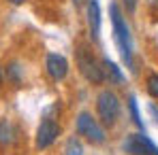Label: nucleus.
Segmentation results:
<instances>
[{
    "instance_id": "f257e3e1",
    "label": "nucleus",
    "mask_w": 158,
    "mask_h": 155,
    "mask_svg": "<svg viewBox=\"0 0 158 155\" xmlns=\"http://www.w3.org/2000/svg\"><path fill=\"white\" fill-rule=\"evenodd\" d=\"M109 13H111V24H113V34H115V43H118V49L120 55L124 60V64L132 68V38H131V30L126 26L122 13H120V6L118 4H111L109 6Z\"/></svg>"
},
{
    "instance_id": "f03ea898",
    "label": "nucleus",
    "mask_w": 158,
    "mask_h": 155,
    "mask_svg": "<svg viewBox=\"0 0 158 155\" xmlns=\"http://www.w3.org/2000/svg\"><path fill=\"white\" fill-rule=\"evenodd\" d=\"M77 68L83 77L90 83H103L105 81V72H103V64L94 57V53L88 47H79L77 49Z\"/></svg>"
},
{
    "instance_id": "7ed1b4c3",
    "label": "nucleus",
    "mask_w": 158,
    "mask_h": 155,
    "mask_svg": "<svg viewBox=\"0 0 158 155\" xmlns=\"http://www.w3.org/2000/svg\"><path fill=\"white\" fill-rule=\"evenodd\" d=\"M96 110H98V117H101L103 126L111 128L120 117V98L111 89H103L96 98Z\"/></svg>"
},
{
    "instance_id": "20e7f679",
    "label": "nucleus",
    "mask_w": 158,
    "mask_h": 155,
    "mask_svg": "<svg viewBox=\"0 0 158 155\" xmlns=\"http://www.w3.org/2000/svg\"><path fill=\"white\" fill-rule=\"evenodd\" d=\"M77 134L83 136L85 140H90L92 145H103L105 142V132L98 126V121L90 115V113H79L77 117Z\"/></svg>"
},
{
    "instance_id": "39448f33",
    "label": "nucleus",
    "mask_w": 158,
    "mask_h": 155,
    "mask_svg": "<svg viewBox=\"0 0 158 155\" xmlns=\"http://www.w3.org/2000/svg\"><path fill=\"white\" fill-rule=\"evenodd\" d=\"M122 149L128 155H158V147L145 134H131V136H126Z\"/></svg>"
},
{
    "instance_id": "423d86ee",
    "label": "nucleus",
    "mask_w": 158,
    "mask_h": 155,
    "mask_svg": "<svg viewBox=\"0 0 158 155\" xmlns=\"http://www.w3.org/2000/svg\"><path fill=\"white\" fill-rule=\"evenodd\" d=\"M60 136V126L53 119H45L39 130H36V147L39 149H47L49 145H53V140Z\"/></svg>"
},
{
    "instance_id": "0eeeda50",
    "label": "nucleus",
    "mask_w": 158,
    "mask_h": 155,
    "mask_svg": "<svg viewBox=\"0 0 158 155\" xmlns=\"http://www.w3.org/2000/svg\"><path fill=\"white\" fill-rule=\"evenodd\" d=\"M45 68H47V75L53 81H62V79L66 77V72H69V62L60 53H49L47 62H45Z\"/></svg>"
},
{
    "instance_id": "6e6552de",
    "label": "nucleus",
    "mask_w": 158,
    "mask_h": 155,
    "mask_svg": "<svg viewBox=\"0 0 158 155\" xmlns=\"http://www.w3.org/2000/svg\"><path fill=\"white\" fill-rule=\"evenodd\" d=\"M88 28H90V36L94 41H98V36H101V6L96 0L88 2Z\"/></svg>"
},
{
    "instance_id": "1a4fd4ad",
    "label": "nucleus",
    "mask_w": 158,
    "mask_h": 155,
    "mask_svg": "<svg viewBox=\"0 0 158 155\" xmlns=\"http://www.w3.org/2000/svg\"><path fill=\"white\" fill-rule=\"evenodd\" d=\"M101 64H103V72H105V79H109V83H122V81H124V75L120 72V68H118L111 60L105 57Z\"/></svg>"
},
{
    "instance_id": "9d476101",
    "label": "nucleus",
    "mask_w": 158,
    "mask_h": 155,
    "mask_svg": "<svg viewBox=\"0 0 158 155\" xmlns=\"http://www.w3.org/2000/svg\"><path fill=\"white\" fill-rule=\"evenodd\" d=\"M4 77H6V81H9L11 85L19 87V85H22V77H24V68H22L17 62H11V64L6 66V70H4Z\"/></svg>"
},
{
    "instance_id": "9b49d317",
    "label": "nucleus",
    "mask_w": 158,
    "mask_h": 155,
    "mask_svg": "<svg viewBox=\"0 0 158 155\" xmlns=\"http://www.w3.org/2000/svg\"><path fill=\"white\" fill-rule=\"evenodd\" d=\"M15 140V130L9 121H0V147H6Z\"/></svg>"
},
{
    "instance_id": "f8f14e48",
    "label": "nucleus",
    "mask_w": 158,
    "mask_h": 155,
    "mask_svg": "<svg viewBox=\"0 0 158 155\" xmlns=\"http://www.w3.org/2000/svg\"><path fill=\"white\" fill-rule=\"evenodd\" d=\"M64 153L66 155H83V147H81V142H79L77 138H69Z\"/></svg>"
},
{
    "instance_id": "ddd939ff",
    "label": "nucleus",
    "mask_w": 158,
    "mask_h": 155,
    "mask_svg": "<svg viewBox=\"0 0 158 155\" xmlns=\"http://www.w3.org/2000/svg\"><path fill=\"white\" fill-rule=\"evenodd\" d=\"M145 85H148V94L154 100H158V75H150L148 81H145Z\"/></svg>"
},
{
    "instance_id": "4468645a",
    "label": "nucleus",
    "mask_w": 158,
    "mask_h": 155,
    "mask_svg": "<svg viewBox=\"0 0 158 155\" xmlns=\"http://www.w3.org/2000/svg\"><path fill=\"white\" fill-rule=\"evenodd\" d=\"M128 108H131V115H132V121L139 126V128L143 130V121H141V115H139V108H137V100L135 98H128Z\"/></svg>"
},
{
    "instance_id": "2eb2a0df",
    "label": "nucleus",
    "mask_w": 158,
    "mask_h": 155,
    "mask_svg": "<svg viewBox=\"0 0 158 155\" xmlns=\"http://www.w3.org/2000/svg\"><path fill=\"white\" fill-rule=\"evenodd\" d=\"M88 2H90V0H73V4H75V6H85Z\"/></svg>"
},
{
    "instance_id": "dca6fc26",
    "label": "nucleus",
    "mask_w": 158,
    "mask_h": 155,
    "mask_svg": "<svg viewBox=\"0 0 158 155\" xmlns=\"http://www.w3.org/2000/svg\"><path fill=\"white\" fill-rule=\"evenodd\" d=\"M124 2H126V6H128V11H135V0H124Z\"/></svg>"
},
{
    "instance_id": "f3484780",
    "label": "nucleus",
    "mask_w": 158,
    "mask_h": 155,
    "mask_svg": "<svg viewBox=\"0 0 158 155\" xmlns=\"http://www.w3.org/2000/svg\"><path fill=\"white\" fill-rule=\"evenodd\" d=\"M150 113L156 117V121H158V108H156V106H150Z\"/></svg>"
},
{
    "instance_id": "a211bd4d",
    "label": "nucleus",
    "mask_w": 158,
    "mask_h": 155,
    "mask_svg": "<svg viewBox=\"0 0 158 155\" xmlns=\"http://www.w3.org/2000/svg\"><path fill=\"white\" fill-rule=\"evenodd\" d=\"M9 2H11V4H24L26 0H9Z\"/></svg>"
},
{
    "instance_id": "6ab92c4d",
    "label": "nucleus",
    "mask_w": 158,
    "mask_h": 155,
    "mask_svg": "<svg viewBox=\"0 0 158 155\" xmlns=\"http://www.w3.org/2000/svg\"><path fill=\"white\" fill-rule=\"evenodd\" d=\"M150 4H152L154 9H158V0H150Z\"/></svg>"
},
{
    "instance_id": "aec40b11",
    "label": "nucleus",
    "mask_w": 158,
    "mask_h": 155,
    "mask_svg": "<svg viewBox=\"0 0 158 155\" xmlns=\"http://www.w3.org/2000/svg\"><path fill=\"white\" fill-rule=\"evenodd\" d=\"M0 83H2V72H0Z\"/></svg>"
}]
</instances>
